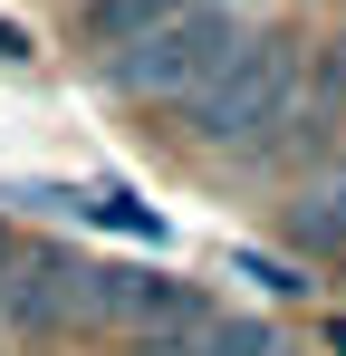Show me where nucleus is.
I'll return each instance as SVG.
<instances>
[{"instance_id": "obj_7", "label": "nucleus", "mask_w": 346, "mask_h": 356, "mask_svg": "<svg viewBox=\"0 0 346 356\" xmlns=\"http://www.w3.org/2000/svg\"><path fill=\"white\" fill-rule=\"evenodd\" d=\"M192 356H279V337L250 327V318H212V327L192 337Z\"/></svg>"}, {"instance_id": "obj_2", "label": "nucleus", "mask_w": 346, "mask_h": 356, "mask_svg": "<svg viewBox=\"0 0 346 356\" xmlns=\"http://www.w3.org/2000/svg\"><path fill=\"white\" fill-rule=\"evenodd\" d=\"M298 77H308V49L279 39V29H250V49H240L202 97H183V135L212 145V154H250V145H270L288 125Z\"/></svg>"}, {"instance_id": "obj_5", "label": "nucleus", "mask_w": 346, "mask_h": 356, "mask_svg": "<svg viewBox=\"0 0 346 356\" xmlns=\"http://www.w3.org/2000/svg\"><path fill=\"white\" fill-rule=\"evenodd\" d=\"M173 10H183V0H87V10H77V39H97V49H135V39H154V29H164Z\"/></svg>"}, {"instance_id": "obj_9", "label": "nucleus", "mask_w": 346, "mask_h": 356, "mask_svg": "<svg viewBox=\"0 0 346 356\" xmlns=\"http://www.w3.org/2000/svg\"><path fill=\"white\" fill-rule=\"evenodd\" d=\"M0 260H10V232H0Z\"/></svg>"}, {"instance_id": "obj_8", "label": "nucleus", "mask_w": 346, "mask_h": 356, "mask_svg": "<svg viewBox=\"0 0 346 356\" xmlns=\"http://www.w3.org/2000/svg\"><path fill=\"white\" fill-rule=\"evenodd\" d=\"M327 347H337V356H346V318H337V327H327Z\"/></svg>"}, {"instance_id": "obj_10", "label": "nucleus", "mask_w": 346, "mask_h": 356, "mask_svg": "<svg viewBox=\"0 0 346 356\" xmlns=\"http://www.w3.org/2000/svg\"><path fill=\"white\" fill-rule=\"evenodd\" d=\"M279 356H288V347H279Z\"/></svg>"}, {"instance_id": "obj_6", "label": "nucleus", "mask_w": 346, "mask_h": 356, "mask_svg": "<svg viewBox=\"0 0 346 356\" xmlns=\"http://www.w3.org/2000/svg\"><path fill=\"white\" fill-rule=\"evenodd\" d=\"M288 232L308 241V250H337V260H346V164L318 183V193H308L298 212H288Z\"/></svg>"}, {"instance_id": "obj_1", "label": "nucleus", "mask_w": 346, "mask_h": 356, "mask_svg": "<svg viewBox=\"0 0 346 356\" xmlns=\"http://www.w3.org/2000/svg\"><path fill=\"white\" fill-rule=\"evenodd\" d=\"M240 49H250V10H240V0H183L154 39H135V49L106 58V87L135 97V106H183V97H202Z\"/></svg>"}, {"instance_id": "obj_3", "label": "nucleus", "mask_w": 346, "mask_h": 356, "mask_svg": "<svg viewBox=\"0 0 346 356\" xmlns=\"http://www.w3.org/2000/svg\"><path fill=\"white\" fill-rule=\"evenodd\" d=\"M0 318H10L19 337L97 327V270L67 260V250H39V260H19V280H0Z\"/></svg>"}, {"instance_id": "obj_4", "label": "nucleus", "mask_w": 346, "mask_h": 356, "mask_svg": "<svg viewBox=\"0 0 346 356\" xmlns=\"http://www.w3.org/2000/svg\"><path fill=\"white\" fill-rule=\"evenodd\" d=\"M346 125V39H327L318 58H308V77H298V106H288V125L270 135L279 154H298V145H327Z\"/></svg>"}]
</instances>
